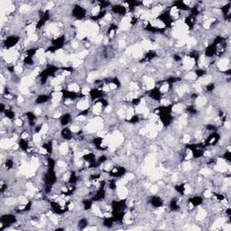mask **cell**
Instances as JSON below:
<instances>
[{"label": "cell", "instance_id": "5", "mask_svg": "<svg viewBox=\"0 0 231 231\" xmlns=\"http://www.w3.org/2000/svg\"><path fill=\"white\" fill-rule=\"evenodd\" d=\"M72 135L73 133L71 131L70 127H65L61 131V136L65 139V141H69L72 139Z\"/></svg>", "mask_w": 231, "mask_h": 231}, {"label": "cell", "instance_id": "11", "mask_svg": "<svg viewBox=\"0 0 231 231\" xmlns=\"http://www.w3.org/2000/svg\"><path fill=\"white\" fill-rule=\"evenodd\" d=\"M224 127H226L227 129H230V127H231V125H230V123H229V121H225L224 122Z\"/></svg>", "mask_w": 231, "mask_h": 231}, {"label": "cell", "instance_id": "10", "mask_svg": "<svg viewBox=\"0 0 231 231\" xmlns=\"http://www.w3.org/2000/svg\"><path fill=\"white\" fill-rule=\"evenodd\" d=\"M224 231H230L231 230V224H229V223H225V225L222 227V228Z\"/></svg>", "mask_w": 231, "mask_h": 231}, {"label": "cell", "instance_id": "1", "mask_svg": "<svg viewBox=\"0 0 231 231\" xmlns=\"http://www.w3.org/2000/svg\"><path fill=\"white\" fill-rule=\"evenodd\" d=\"M90 101L91 99H80L77 103H76V108L78 110H80V112H83V111H86L88 110L89 108H90Z\"/></svg>", "mask_w": 231, "mask_h": 231}, {"label": "cell", "instance_id": "9", "mask_svg": "<svg viewBox=\"0 0 231 231\" xmlns=\"http://www.w3.org/2000/svg\"><path fill=\"white\" fill-rule=\"evenodd\" d=\"M149 191H150L152 194H157L159 192V187L157 185H151L150 187H149Z\"/></svg>", "mask_w": 231, "mask_h": 231}, {"label": "cell", "instance_id": "8", "mask_svg": "<svg viewBox=\"0 0 231 231\" xmlns=\"http://www.w3.org/2000/svg\"><path fill=\"white\" fill-rule=\"evenodd\" d=\"M90 90L91 88L89 87H81V90H80V93L82 94L83 96H89V93H90Z\"/></svg>", "mask_w": 231, "mask_h": 231}, {"label": "cell", "instance_id": "7", "mask_svg": "<svg viewBox=\"0 0 231 231\" xmlns=\"http://www.w3.org/2000/svg\"><path fill=\"white\" fill-rule=\"evenodd\" d=\"M191 139H192V137H191V136L190 135V134H185V135L183 136V137L182 138V143L183 145H189L190 142L191 141Z\"/></svg>", "mask_w": 231, "mask_h": 231}, {"label": "cell", "instance_id": "6", "mask_svg": "<svg viewBox=\"0 0 231 231\" xmlns=\"http://www.w3.org/2000/svg\"><path fill=\"white\" fill-rule=\"evenodd\" d=\"M184 79L189 80V81H196L198 77L196 75L195 71H189L184 75Z\"/></svg>", "mask_w": 231, "mask_h": 231}, {"label": "cell", "instance_id": "3", "mask_svg": "<svg viewBox=\"0 0 231 231\" xmlns=\"http://www.w3.org/2000/svg\"><path fill=\"white\" fill-rule=\"evenodd\" d=\"M58 150H59V154L61 155H68L71 154L70 145L67 143H64V142H62L59 145Z\"/></svg>", "mask_w": 231, "mask_h": 231}, {"label": "cell", "instance_id": "2", "mask_svg": "<svg viewBox=\"0 0 231 231\" xmlns=\"http://www.w3.org/2000/svg\"><path fill=\"white\" fill-rule=\"evenodd\" d=\"M208 210H206V208H202V207H199L197 211H196V214H195V219L197 221H203L207 219L208 217Z\"/></svg>", "mask_w": 231, "mask_h": 231}, {"label": "cell", "instance_id": "4", "mask_svg": "<svg viewBox=\"0 0 231 231\" xmlns=\"http://www.w3.org/2000/svg\"><path fill=\"white\" fill-rule=\"evenodd\" d=\"M71 117L72 116L71 113H63L61 118H60V125L62 126L69 125L71 121Z\"/></svg>", "mask_w": 231, "mask_h": 231}]
</instances>
